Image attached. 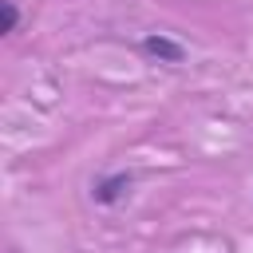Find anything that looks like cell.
Segmentation results:
<instances>
[{
	"label": "cell",
	"mask_w": 253,
	"mask_h": 253,
	"mask_svg": "<svg viewBox=\"0 0 253 253\" xmlns=\"http://www.w3.org/2000/svg\"><path fill=\"white\" fill-rule=\"evenodd\" d=\"M130 182H134V178H130L126 170L103 174V178H99V182L91 186V198H95L99 206H119V202H123V198L130 194Z\"/></svg>",
	"instance_id": "1"
},
{
	"label": "cell",
	"mask_w": 253,
	"mask_h": 253,
	"mask_svg": "<svg viewBox=\"0 0 253 253\" xmlns=\"http://www.w3.org/2000/svg\"><path fill=\"white\" fill-rule=\"evenodd\" d=\"M142 55H150V59H158V63H182V55H186V47L178 43V40H170L166 32H150V36H142Z\"/></svg>",
	"instance_id": "2"
},
{
	"label": "cell",
	"mask_w": 253,
	"mask_h": 253,
	"mask_svg": "<svg viewBox=\"0 0 253 253\" xmlns=\"http://www.w3.org/2000/svg\"><path fill=\"white\" fill-rule=\"evenodd\" d=\"M16 20H20L16 0H4V4H0V32H16Z\"/></svg>",
	"instance_id": "3"
}]
</instances>
